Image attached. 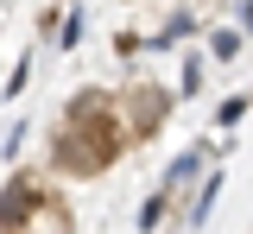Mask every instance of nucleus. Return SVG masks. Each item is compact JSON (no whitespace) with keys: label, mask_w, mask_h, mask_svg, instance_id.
Wrapping results in <instances>:
<instances>
[{"label":"nucleus","mask_w":253,"mask_h":234,"mask_svg":"<svg viewBox=\"0 0 253 234\" xmlns=\"http://www.w3.org/2000/svg\"><path fill=\"white\" fill-rule=\"evenodd\" d=\"M196 171H203V152H177V165L165 171V190L177 196V190H184V184H190V177H196Z\"/></svg>","instance_id":"obj_2"},{"label":"nucleus","mask_w":253,"mask_h":234,"mask_svg":"<svg viewBox=\"0 0 253 234\" xmlns=\"http://www.w3.org/2000/svg\"><path fill=\"white\" fill-rule=\"evenodd\" d=\"M209 51H215V57H234V51H241V32H215V38H209Z\"/></svg>","instance_id":"obj_5"},{"label":"nucleus","mask_w":253,"mask_h":234,"mask_svg":"<svg viewBox=\"0 0 253 234\" xmlns=\"http://www.w3.org/2000/svg\"><path fill=\"white\" fill-rule=\"evenodd\" d=\"M158 114H165V89H139V101H133V120H126V133L146 139L158 127Z\"/></svg>","instance_id":"obj_1"},{"label":"nucleus","mask_w":253,"mask_h":234,"mask_svg":"<svg viewBox=\"0 0 253 234\" xmlns=\"http://www.w3.org/2000/svg\"><path fill=\"white\" fill-rule=\"evenodd\" d=\"M165 209H171V190H158V196H146V209H139V228L152 234L158 222H165Z\"/></svg>","instance_id":"obj_4"},{"label":"nucleus","mask_w":253,"mask_h":234,"mask_svg":"<svg viewBox=\"0 0 253 234\" xmlns=\"http://www.w3.org/2000/svg\"><path fill=\"white\" fill-rule=\"evenodd\" d=\"M241 114H247V101L234 95V101H221V114H215V120H221V127H241Z\"/></svg>","instance_id":"obj_6"},{"label":"nucleus","mask_w":253,"mask_h":234,"mask_svg":"<svg viewBox=\"0 0 253 234\" xmlns=\"http://www.w3.org/2000/svg\"><path fill=\"white\" fill-rule=\"evenodd\" d=\"M76 38H83V13H70V19H63V32H57V44H76Z\"/></svg>","instance_id":"obj_7"},{"label":"nucleus","mask_w":253,"mask_h":234,"mask_svg":"<svg viewBox=\"0 0 253 234\" xmlns=\"http://www.w3.org/2000/svg\"><path fill=\"white\" fill-rule=\"evenodd\" d=\"M215 190H221V171H209V177H203V190H196V202H190V228H203V222H209V202H215Z\"/></svg>","instance_id":"obj_3"}]
</instances>
